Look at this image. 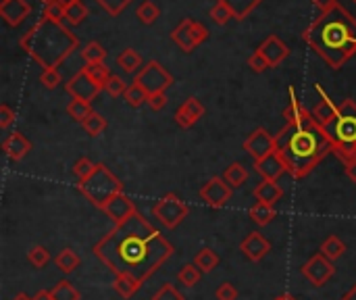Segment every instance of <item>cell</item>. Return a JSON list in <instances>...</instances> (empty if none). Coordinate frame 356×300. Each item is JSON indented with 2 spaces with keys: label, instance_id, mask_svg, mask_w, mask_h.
<instances>
[{
  "label": "cell",
  "instance_id": "24",
  "mask_svg": "<svg viewBox=\"0 0 356 300\" xmlns=\"http://www.w3.org/2000/svg\"><path fill=\"white\" fill-rule=\"evenodd\" d=\"M275 205H269V203H259L250 207V219L257 223V226H269L273 219H275Z\"/></svg>",
  "mask_w": 356,
  "mask_h": 300
},
{
  "label": "cell",
  "instance_id": "9",
  "mask_svg": "<svg viewBox=\"0 0 356 300\" xmlns=\"http://www.w3.org/2000/svg\"><path fill=\"white\" fill-rule=\"evenodd\" d=\"M302 276H305L315 288H321V286H325V284L336 276V265H334V261H330L325 255L317 253V255H313V257L302 265Z\"/></svg>",
  "mask_w": 356,
  "mask_h": 300
},
{
  "label": "cell",
  "instance_id": "14",
  "mask_svg": "<svg viewBox=\"0 0 356 300\" xmlns=\"http://www.w3.org/2000/svg\"><path fill=\"white\" fill-rule=\"evenodd\" d=\"M240 251H242V255H244L248 261L259 263V261H263V259L271 253V242H269L263 234L250 232V234L240 242Z\"/></svg>",
  "mask_w": 356,
  "mask_h": 300
},
{
  "label": "cell",
  "instance_id": "25",
  "mask_svg": "<svg viewBox=\"0 0 356 300\" xmlns=\"http://www.w3.org/2000/svg\"><path fill=\"white\" fill-rule=\"evenodd\" d=\"M319 253H321V255H325L330 261H334V263H336L340 257H344V253H346V244H344L338 236H327V238L321 242Z\"/></svg>",
  "mask_w": 356,
  "mask_h": 300
},
{
  "label": "cell",
  "instance_id": "8",
  "mask_svg": "<svg viewBox=\"0 0 356 300\" xmlns=\"http://www.w3.org/2000/svg\"><path fill=\"white\" fill-rule=\"evenodd\" d=\"M134 81L140 84L148 92V96H152V94L165 92L173 84V75L159 61H150L148 65H144L140 69V73L136 75Z\"/></svg>",
  "mask_w": 356,
  "mask_h": 300
},
{
  "label": "cell",
  "instance_id": "46",
  "mask_svg": "<svg viewBox=\"0 0 356 300\" xmlns=\"http://www.w3.org/2000/svg\"><path fill=\"white\" fill-rule=\"evenodd\" d=\"M40 81H42V86L48 88V90L56 88V86L60 84V73H58V69H44V71L40 73Z\"/></svg>",
  "mask_w": 356,
  "mask_h": 300
},
{
  "label": "cell",
  "instance_id": "29",
  "mask_svg": "<svg viewBox=\"0 0 356 300\" xmlns=\"http://www.w3.org/2000/svg\"><path fill=\"white\" fill-rule=\"evenodd\" d=\"M223 180H225L232 188H240V186L248 180V171L244 169V165H240V163H232V165L225 169Z\"/></svg>",
  "mask_w": 356,
  "mask_h": 300
},
{
  "label": "cell",
  "instance_id": "60",
  "mask_svg": "<svg viewBox=\"0 0 356 300\" xmlns=\"http://www.w3.org/2000/svg\"><path fill=\"white\" fill-rule=\"evenodd\" d=\"M44 2H50V0H44Z\"/></svg>",
  "mask_w": 356,
  "mask_h": 300
},
{
  "label": "cell",
  "instance_id": "34",
  "mask_svg": "<svg viewBox=\"0 0 356 300\" xmlns=\"http://www.w3.org/2000/svg\"><path fill=\"white\" fill-rule=\"evenodd\" d=\"M200 278H202V271H200L194 263L184 265V267L179 269V274H177V280H179L186 288H194V286L200 282Z\"/></svg>",
  "mask_w": 356,
  "mask_h": 300
},
{
  "label": "cell",
  "instance_id": "2",
  "mask_svg": "<svg viewBox=\"0 0 356 300\" xmlns=\"http://www.w3.org/2000/svg\"><path fill=\"white\" fill-rule=\"evenodd\" d=\"M275 142L280 159L296 180L307 177L330 152H334V142L309 111L300 121L288 123L275 136Z\"/></svg>",
  "mask_w": 356,
  "mask_h": 300
},
{
  "label": "cell",
  "instance_id": "22",
  "mask_svg": "<svg viewBox=\"0 0 356 300\" xmlns=\"http://www.w3.org/2000/svg\"><path fill=\"white\" fill-rule=\"evenodd\" d=\"M254 198L259 203H269V205H277L282 198H284V190L280 188L277 182H269V180H263L257 188H254Z\"/></svg>",
  "mask_w": 356,
  "mask_h": 300
},
{
  "label": "cell",
  "instance_id": "55",
  "mask_svg": "<svg viewBox=\"0 0 356 300\" xmlns=\"http://www.w3.org/2000/svg\"><path fill=\"white\" fill-rule=\"evenodd\" d=\"M33 300H52V294H50L48 290H40V292L33 297Z\"/></svg>",
  "mask_w": 356,
  "mask_h": 300
},
{
  "label": "cell",
  "instance_id": "12",
  "mask_svg": "<svg viewBox=\"0 0 356 300\" xmlns=\"http://www.w3.org/2000/svg\"><path fill=\"white\" fill-rule=\"evenodd\" d=\"M65 90L73 96V98H77V100H86V102H92L98 94H100V86L81 69L77 75H73L67 84H65Z\"/></svg>",
  "mask_w": 356,
  "mask_h": 300
},
{
  "label": "cell",
  "instance_id": "44",
  "mask_svg": "<svg viewBox=\"0 0 356 300\" xmlns=\"http://www.w3.org/2000/svg\"><path fill=\"white\" fill-rule=\"evenodd\" d=\"M102 90H104L108 96L117 98V96H125V90H127V86H125V81H123L121 77H117V75H111V77H108V81L102 86Z\"/></svg>",
  "mask_w": 356,
  "mask_h": 300
},
{
  "label": "cell",
  "instance_id": "6",
  "mask_svg": "<svg viewBox=\"0 0 356 300\" xmlns=\"http://www.w3.org/2000/svg\"><path fill=\"white\" fill-rule=\"evenodd\" d=\"M77 190H79L94 207H98V209L102 211V207H104L113 196H117V194L123 192V184L117 180V175H113V173L108 171L106 165L98 163V165H96V171H94L88 180H83V182L77 184Z\"/></svg>",
  "mask_w": 356,
  "mask_h": 300
},
{
  "label": "cell",
  "instance_id": "56",
  "mask_svg": "<svg viewBox=\"0 0 356 300\" xmlns=\"http://www.w3.org/2000/svg\"><path fill=\"white\" fill-rule=\"evenodd\" d=\"M340 300H356V284L355 286H353V288H350V290H348V292H346V294H344V297H342V299Z\"/></svg>",
  "mask_w": 356,
  "mask_h": 300
},
{
  "label": "cell",
  "instance_id": "18",
  "mask_svg": "<svg viewBox=\"0 0 356 300\" xmlns=\"http://www.w3.org/2000/svg\"><path fill=\"white\" fill-rule=\"evenodd\" d=\"M254 169H257V173H259L263 180H269V182H277V180L288 171L286 165H284V161L280 159L277 152H273V155H269L267 159L254 163Z\"/></svg>",
  "mask_w": 356,
  "mask_h": 300
},
{
  "label": "cell",
  "instance_id": "17",
  "mask_svg": "<svg viewBox=\"0 0 356 300\" xmlns=\"http://www.w3.org/2000/svg\"><path fill=\"white\" fill-rule=\"evenodd\" d=\"M315 90L321 94V102L311 111V115H313V119H315L321 127H327V125L338 117V106H334V102L327 98V94L323 92V88H321L319 84H315Z\"/></svg>",
  "mask_w": 356,
  "mask_h": 300
},
{
  "label": "cell",
  "instance_id": "32",
  "mask_svg": "<svg viewBox=\"0 0 356 300\" xmlns=\"http://www.w3.org/2000/svg\"><path fill=\"white\" fill-rule=\"evenodd\" d=\"M67 113H69V117H73L75 121H79V123H83L94 111H92V106H90V102H86V100H77V98H73L69 104H67Z\"/></svg>",
  "mask_w": 356,
  "mask_h": 300
},
{
  "label": "cell",
  "instance_id": "28",
  "mask_svg": "<svg viewBox=\"0 0 356 300\" xmlns=\"http://www.w3.org/2000/svg\"><path fill=\"white\" fill-rule=\"evenodd\" d=\"M117 65L125 71V73H140L142 67V56L134 50V48H125L119 56H117Z\"/></svg>",
  "mask_w": 356,
  "mask_h": 300
},
{
  "label": "cell",
  "instance_id": "27",
  "mask_svg": "<svg viewBox=\"0 0 356 300\" xmlns=\"http://www.w3.org/2000/svg\"><path fill=\"white\" fill-rule=\"evenodd\" d=\"M219 255L213 251V248H209V246H204L202 251H198L196 253V257H194V265L202 271V274H211L217 265H219Z\"/></svg>",
  "mask_w": 356,
  "mask_h": 300
},
{
  "label": "cell",
  "instance_id": "15",
  "mask_svg": "<svg viewBox=\"0 0 356 300\" xmlns=\"http://www.w3.org/2000/svg\"><path fill=\"white\" fill-rule=\"evenodd\" d=\"M259 52L267 58L269 67H277L284 58H288L290 48H288V44H284L277 35H269V38L261 44Z\"/></svg>",
  "mask_w": 356,
  "mask_h": 300
},
{
  "label": "cell",
  "instance_id": "51",
  "mask_svg": "<svg viewBox=\"0 0 356 300\" xmlns=\"http://www.w3.org/2000/svg\"><path fill=\"white\" fill-rule=\"evenodd\" d=\"M13 121H15V113L10 111V106L0 104V127H2V129H6Z\"/></svg>",
  "mask_w": 356,
  "mask_h": 300
},
{
  "label": "cell",
  "instance_id": "37",
  "mask_svg": "<svg viewBox=\"0 0 356 300\" xmlns=\"http://www.w3.org/2000/svg\"><path fill=\"white\" fill-rule=\"evenodd\" d=\"M219 2H223V4H227L232 10H234V15H236V19H244L261 0H219Z\"/></svg>",
  "mask_w": 356,
  "mask_h": 300
},
{
  "label": "cell",
  "instance_id": "13",
  "mask_svg": "<svg viewBox=\"0 0 356 300\" xmlns=\"http://www.w3.org/2000/svg\"><path fill=\"white\" fill-rule=\"evenodd\" d=\"M138 209H136V203L125 194V192H121V194H117V196H113L104 207H102V213L115 223V226H121V223H125L134 213H136Z\"/></svg>",
  "mask_w": 356,
  "mask_h": 300
},
{
  "label": "cell",
  "instance_id": "19",
  "mask_svg": "<svg viewBox=\"0 0 356 300\" xmlns=\"http://www.w3.org/2000/svg\"><path fill=\"white\" fill-rule=\"evenodd\" d=\"M2 150H4V155H6L10 161H21V159L31 150V142H29L23 134L13 132L8 138H4Z\"/></svg>",
  "mask_w": 356,
  "mask_h": 300
},
{
  "label": "cell",
  "instance_id": "11",
  "mask_svg": "<svg viewBox=\"0 0 356 300\" xmlns=\"http://www.w3.org/2000/svg\"><path fill=\"white\" fill-rule=\"evenodd\" d=\"M232 186L223 177H211L202 188H200V200H204L211 209H221L229 203L232 198Z\"/></svg>",
  "mask_w": 356,
  "mask_h": 300
},
{
  "label": "cell",
  "instance_id": "5",
  "mask_svg": "<svg viewBox=\"0 0 356 300\" xmlns=\"http://www.w3.org/2000/svg\"><path fill=\"white\" fill-rule=\"evenodd\" d=\"M334 142V152L344 161V165L356 161V102L346 98L338 106V117L323 127Z\"/></svg>",
  "mask_w": 356,
  "mask_h": 300
},
{
  "label": "cell",
  "instance_id": "40",
  "mask_svg": "<svg viewBox=\"0 0 356 300\" xmlns=\"http://www.w3.org/2000/svg\"><path fill=\"white\" fill-rule=\"evenodd\" d=\"M86 17H88V8H86V4H83L81 0L75 2V4H71V6H67L65 19H67L71 25H79Z\"/></svg>",
  "mask_w": 356,
  "mask_h": 300
},
{
  "label": "cell",
  "instance_id": "16",
  "mask_svg": "<svg viewBox=\"0 0 356 300\" xmlns=\"http://www.w3.org/2000/svg\"><path fill=\"white\" fill-rule=\"evenodd\" d=\"M204 115V106H202V102L198 100V98H188L179 109H177V113H175V121H177V125L179 127H192L200 117Z\"/></svg>",
  "mask_w": 356,
  "mask_h": 300
},
{
  "label": "cell",
  "instance_id": "3",
  "mask_svg": "<svg viewBox=\"0 0 356 300\" xmlns=\"http://www.w3.org/2000/svg\"><path fill=\"white\" fill-rule=\"evenodd\" d=\"M305 40L334 69H340L356 52V21L342 6H336L307 29Z\"/></svg>",
  "mask_w": 356,
  "mask_h": 300
},
{
  "label": "cell",
  "instance_id": "41",
  "mask_svg": "<svg viewBox=\"0 0 356 300\" xmlns=\"http://www.w3.org/2000/svg\"><path fill=\"white\" fill-rule=\"evenodd\" d=\"M65 13H67V8L60 4V2H56V0H50V2H46V6H44V19H48V21H56V23H60L63 19H65Z\"/></svg>",
  "mask_w": 356,
  "mask_h": 300
},
{
  "label": "cell",
  "instance_id": "23",
  "mask_svg": "<svg viewBox=\"0 0 356 300\" xmlns=\"http://www.w3.org/2000/svg\"><path fill=\"white\" fill-rule=\"evenodd\" d=\"M140 288H142V284H140L134 276H129V274H119V276H115L113 290H115L121 299H131L134 294L140 292Z\"/></svg>",
  "mask_w": 356,
  "mask_h": 300
},
{
  "label": "cell",
  "instance_id": "57",
  "mask_svg": "<svg viewBox=\"0 0 356 300\" xmlns=\"http://www.w3.org/2000/svg\"><path fill=\"white\" fill-rule=\"evenodd\" d=\"M56 2H60V4L67 8V6H71V4H75V2H79V0H56Z\"/></svg>",
  "mask_w": 356,
  "mask_h": 300
},
{
  "label": "cell",
  "instance_id": "53",
  "mask_svg": "<svg viewBox=\"0 0 356 300\" xmlns=\"http://www.w3.org/2000/svg\"><path fill=\"white\" fill-rule=\"evenodd\" d=\"M313 2H315V6L321 10V15L330 13V10H334V8L338 6V0H313Z\"/></svg>",
  "mask_w": 356,
  "mask_h": 300
},
{
  "label": "cell",
  "instance_id": "39",
  "mask_svg": "<svg viewBox=\"0 0 356 300\" xmlns=\"http://www.w3.org/2000/svg\"><path fill=\"white\" fill-rule=\"evenodd\" d=\"M27 261L29 265H33L35 269H42L48 261H50V253L44 246H31L27 253Z\"/></svg>",
  "mask_w": 356,
  "mask_h": 300
},
{
  "label": "cell",
  "instance_id": "36",
  "mask_svg": "<svg viewBox=\"0 0 356 300\" xmlns=\"http://www.w3.org/2000/svg\"><path fill=\"white\" fill-rule=\"evenodd\" d=\"M83 71L102 88L106 81H108V77H111V71H108V67L104 65V63H92V65H86L83 67Z\"/></svg>",
  "mask_w": 356,
  "mask_h": 300
},
{
  "label": "cell",
  "instance_id": "59",
  "mask_svg": "<svg viewBox=\"0 0 356 300\" xmlns=\"http://www.w3.org/2000/svg\"><path fill=\"white\" fill-rule=\"evenodd\" d=\"M13 300H33V299H29L27 294H23V292H21V294H17Z\"/></svg>",
  "mask_w": 356,
  "mask_h": 300
},
{
  "label": "cell",
  "instance_id": "54",
  "mask_svg": "<svg viewBox=\"0 0 356 300\" xmlns=\"http://www.w3.org/2000/svg\"><path fill=\"white\" fill-rule=\"evenodd\" d=\"M344 171H346V177H348L350 182H355L356 184V161L355 163H348Z\"/></svg>",
  "mask_w": 356,
  "mask_h": 300
},
{
  "label": "cell",
  "instance_id": "52",
  "mask_svg": "<svg viewBox=\"0 0 356 300\" xmlns=\"http://www.w3.org/2000/svg\"><path fill=\"white\" fill-rule=\"evenodd\" d=\"M192 33H194V40H196V44H200V42H204L207 38H209V29L202 25V23H192Z\"/></svg>",
  "mask_w": 356,
  "mask_h": 300
},
{
  "label": "cell",
  "instance_id": "35",
  "mask_svg": "<svg viewBox=\"0 0 356 300\" xmlns=\"http://www.w3.org/2000/svg\"><path fill=\"white\" fill-rule=\"evenodd\" d=\"M83 129H86V134L88 136H92V138H96V136H100L104 129H106V119L100 115V113H92L83 123Z\"/></svg>",
  "mask_w": 356,
  "mask_h": 300
},
{
  "label": "cell",
  "instance_id": "48",
  "mask_svg": "<svg viewBox=\"0 0 356 300\" xmlns=\"http://www.w3.org/2000/svg\"><path fill=\"white\" fill-rule=\"evenodd\" d=\"M215 297H217V300H238V290H236V286H234V284L223 282V284L217 288Z\"/></svg>",
  "mask_w": 356,
  "mask_h": 300
},
{
  "label": "cell",
  "instance_id": "20",
  "mask_svg": "<svg viewBox=\"0 0 356 300\" xmlns=\"http://www.w3.org/2000/svg\"><path fill=\"white\" fill-rule=\"evenodd\" d=\"M31 6L25 0H4L0 2V15L8 25H19L27 15Z\"/></svg>",
  "mask_w": 356,
  "mask_h": 300
},
{
  "label": "cell",
  "instance_id": "7",
  "mask_svg": "<svg viewBox=\"0 0 356 300\" xmlns=\"http://www.w3.org/2000/svg\"><path fill=\"white\" fill-rule=\"evenodd\" d=\"M188 215H190V207L173 192L165 194L152 207V217H156V221L167 230H175Z\"/></svg>",
  "mask_w": 356,
  "mask_h": 300
},
{
  "label": "cell",
  "instance_id": "10",
  "mask_svg": "<svg viewBox=\"0 0 356 300\" xmlns=\"http://www.w3.org/2000/svg\"><path fill=\"white\" fill-rule=\"evenodd\" d=\"M244 150L254 159V163L267 159L269 155L277 152V142L275 136H271L265 127H257L244 142Z\"/></svg>",
  "mask_w": 356,
  "mask_h": 300
},
{
  "label": "cell",
  "instance_id": "38",
  "mask_svg": "<svg viewBox=\"0 0 356 300\" xmlns=\"http://www.w3.org/2000/svg\"><path fill=\"white\" fill-rule=\"evenodd\" d=\"M136 15L140 17V21H142V23L150 25V23H154V21L159 19L161 10H159V6H156L154 2H150V0H144V2L138 6Z\"/></svg>",
  "mask_w": 356,
  "mask_h": 300
},
{
  "label": "cell",
  "instance_id": "43",
  "mask_svg": "<svg viewBox=\"0 0 356 300\" xmlns=\"http://www.w3.org/2000/svg\"><path fill=\"white\" fill-rule=\"evenodd\" d=\"M232 17H236L234 10H232L227 4H223V2H217V4L211 8V19H213L217 25H225Z\"/></svg>",
  "mask_w": 356,
  "mask_h": 300
},
{
  "label": "cell",
  "instance_id": "30",
  "mask_svg": "<svg viewBox=\"0 0 356 300\" xmlns=\"http://www.w3.org/2000/svg\"><path fill=\"white\" fill-rule=\"evenodd\" d=\"M50 294H52V300H81L79 290H77L71 282H67V280L58 282V284L50 290Z\"/></svg>",
  "mask_w": 356,
  "mask_h": 300
},
{
  "label": "cell",
  "instance_id": "21",
  "mask_svg": "<svg viewBox=\"0 0 356 300\" xmlns=\"http://www.w3.org/2000/svg\"><path fill=\"white\" fill-rule=\"evenodd\" d=\"M192 19H184L171 33V38L175 40V44L184 50V52H192L198 44L194 40V33H192Z\"/></svg>",
  "mask_w": 356,
  "mask_h": 300
},
{
  "label": "cell",
  "instance_id": "26",
  "mask_svg": "<svg viewBox=\"0 0 356 300\" xmlns=\"http://www.w3.org/2000/svg\"><path fill=\"white\" fill-rule=\"evenodd\" d=\"M54 263H56V267H58V271H63V274H73L77 267H79V255L73 251V248H63L58 255H56V259H54Z\"/></svg>",
  "mask_w": 356,
  "mask_h": 300
},
{
  "label": "cell",
  "instance_id": "61",
  "mask_svg": "<svg viewBox=\"0 0 356 300\" xmlns=\"http://www.w3.org/2000/svg\"><path fill=\"white\" fill-rule=\"evenodd\" d=\"M0 2H4V0H0Z\"/></svg>",
  "mask_w": 356,
  "mask_h": 300
},
{
  "label": "cell",
  "instance_id": "47",
  "mask_svg": "<svg viewBox=\"0 0 356 300\" xmlns=\"http://www.w3.org/2000/svg\"><path fill=\"white\" fill-rule=\"evenodd\" d=\"M100 6H104V10L108 13V15H119L127 4H129V0H96Z\"/></svg>",
  "mask_w": 356,
  "mask_h": 300
},
{
  "label": "cell",
  "instance_id": "49",
  "mask_svg": "<svg viewBox=\"0 0 356 300\" xmlns=\"http://www.w3.org/2000/svg\"><path fill=\"white\" fill-rule=\"evenodd\" d=\"M248 67L252 69V71H257V73H261V71H265V69H269V63H267V58L257 50L254 54H250V58H248Z\"/></svg>",
  "mask_w": 356,
  "mask_h": 300
},
{
  "label": "cell",
  "instance_id": "42",
  "mask_svg": "<svg viewBox=\"0 0 356 300\" xmlns=\"http://www.w3.org/2000/svg\"><path fill=\"white\" fill-rule=\"evenodd\" d=\"M96 165H98V163H92L88 157H83V159H79V161L73 165V173H75V177H77L79 182H83V180H88V177L96 171Z\"/></svg>",
  "mask_w": 356,
  "mask_h": 300
},
{
  "label": "cell",
  "instance_id": "58",
  "mask_svg": "<svg viewBox=\"0 0 356 300\" xmlns=\"http://www.w3.org/2000/svg\"><path fill=\"white\" fill-rule=\"evenodd\" d=\"M273 300H298L294 294H282V297H277V299Z\"/></svg>",
  "mask_w": 356,
  "mask_h": 300
},
{
  "label": "cell",
  "instance_id": "45",
  "mask_svg": "<svg viewBox=\"0 0 356 300\" xmlns=\"http://www.w3.org/2000/svg\"><path fill=\"white\" fill-rule=\"evenodd\" d=\"M152 300H186V299H184V294H181L173 284H165V286H161V288L154 292Z\"/></svg>",
  "mask_w": 356,
  "mask_h": 300
},
{
  "label": "cell",
  "instance_id": "1",
  "mask_svg": "<svg viewBox=\"0 0 356 300\" xmlns=\"http://www.w3.org/2000/svg\"><path fill=\"white\" fill-rule=\"evenodd\" d=\"M92 253L115 276L129 274L144 286L175 255V246L136 211L125 223L100 238Z\"/></svg>",
  "mask_w": 356,
  "mask_h": 300
},
{
  "label": "cell",
  "instance_id": "33",
  "mask_svg": "<svg viewBox=\"0 0 356 300\" xmlns=\"http://www.w3.org/2000/svg\"><path fill=\"white\" fill-rule=\"evenodd\" d=\"M125 100H127L129 106L138 109V106H142L144 102H148V92H146L140 84L134 81V84H129L127 90H125Z\"/></svg>",
  "mask_w": 356,
  "mask_h": 300
},
{
  "label": "cell",
  "instance_id": "50",
  "mask_svg": "<svg viewBox=\"0 0 356 300\" xmlns=\"http://www.w3.org/2000/svg\"><path fill=\"white\" fill-rule=\"evenodd\" d=\"M152 111H161V109H165V104H167V96H165V92H159V94H152V96H148V102H146Z\"/></svg>",
  "mask_w": 356,
  "mask_h": 300
},
{
  "label": "cell",
  "instance_id": "4",
  "mask_svg": "<svg viewBox=\"0 0 356 300\" xmlns=\"http://www.w3.org/2000/svg\"><path fill=\"white\" fill-rule=\"evenodd\" d=\"M21 48L44 69H56L77 48V38L63 23L42 19L21 38Z\"/></svg>",
  "mask_w": 356,
  "mask_h": 300
},
{
  "label": "cell",
  "instance_id": "31",
  "mask_svg": "<svg viewBox=\"0 0 356 300\" xmlns=\"http://www.w3.org/2000/svg\"><path fill=\"white\" fill-rule=\"evenodd\" d=\"M81 58L86 61V65H92V63H104V58H106V50H104V46H102V44H98V42H90V44H86V46H83V50H81Z\"/></svg>",
  "mask_w": 356,
  "mask_h": 300
}]
</instances>
